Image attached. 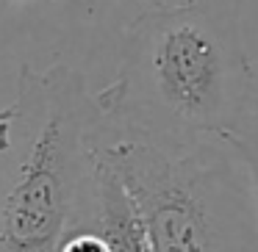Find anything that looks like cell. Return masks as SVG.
<instances>
[{
  "mask_svg": "<svg viewBox=\"0 0 258 252\" xmlns=\"http://www.w3.org/2000/svg\"><path fill=\"white\" fill-rule=\"evenodd\" d=\"M117 3H136V6H169V3H183V0H117Z\"/></svg>",
  "mask_w": 258,
  "mask_h": 252,
  "instance_id": "7",
  "label": "cell"
},
{
  "mask_svg": "<svg viewBox=\"0 0 258 252\" xmlns=\"http://www.w3.org/2000/svg\"><path fill=\"white\" fill-rule=\"evenodd\" d=\"M228 141L233 144L236 155L244 163L247 186H250V202H252V213H255V224H258V95L252 100L250 111L244 114V119L239 122V128L228 136Z\"/></svg>",
  "mask_w": 258,
  "mask_h": 252,
  "instance_id": "5",
  "label": "cell"
},
{
  "mask_svg": "<svg viewBox=\"0 0 258 252\" xmlns=\"http://www.w3.org/2000/svg\"><path fill=\"white\" fill-rule=\"evenodd\" d=\"M100 155L134 200L150 252H258L247 172L228 139L111 133Z\"/></svg>",
  "mask_w": 258,
  "mask_h": 252,
  "instance_id": "3",
  "label": "cell"
},
{
  "mask_svg": "<svg viewBox=\"0 0 258 252\" xmlns=\"http://www.w3.org/2000/svg\"><path fill=\"white\" fill-rule=\"evenodd\" d=\"M73 224L92 230L108 252H150L139 211L125 191L122 180L103 161L100 152Z\"/></svg>",
  "mask_w": 258,
  "mask_h": 252,
  "instance_id": "4",
  "label": "cell"
},
{
  "mask_svg": "<svg viewBox=\"0 0 258 252\" xmlns=\"http://www.w3.org/2000/svg\"><path fill=\"white\" fill-rule=\"evenodd\" d=\"M241 0L150 6L125 28L117 78L95 95L111 133L228 139L255 100Z\"/></svg>",
  "mask_w": 258,
  "mask_h": 252,
  "instance_id": "1",
  "label": "cell"
},
{
  "mask_svg": "<svg viewBox=\"0 0 258 252\" xmlns=\"http://www.w3.org/2000/svg\"><path fill=\"white\" fill-rule=\"evenodd\" d=\"M58 252H108V249H106V244L92 233V230L81 227V224H73L70 233L64 235Z\"/></svg>",
  "mask_w": 258,
  "mask_h": 252,
  "instance_id": "6",
  "label": "cell"
},
{
  "mask_svg": "<svg viewBox=\"0 0 258 252\" xmlns=\"http://www.w3.org/2000/svg\"><path fill=\"white\" fill-rule=\"evenodd\" d=\"M111 136L78 69L23 64L0 155V252H58Z\"/></svg>",
  "mask_w": 258,
  "mask_h": 252,
  "instance_id": "2",
  "label": "cell"
}]
</instances>
